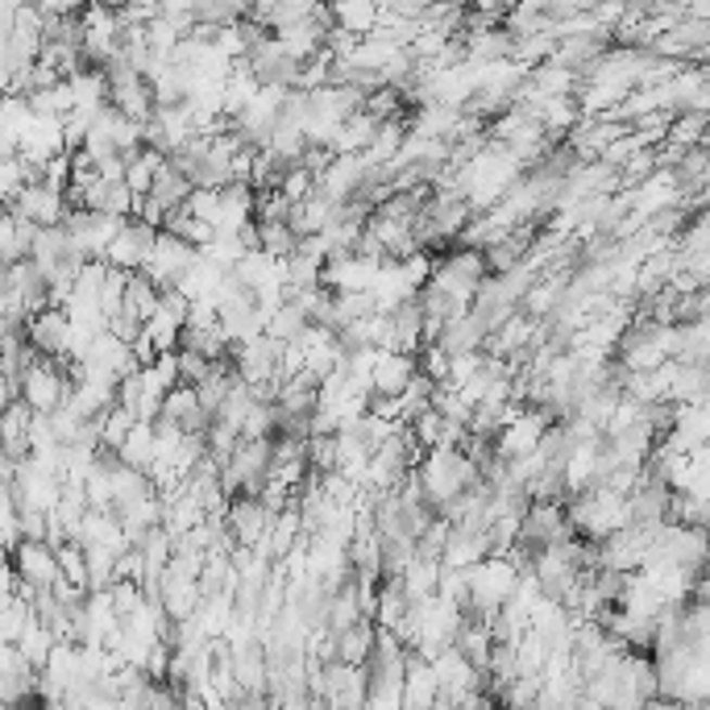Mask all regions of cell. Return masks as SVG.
I'll use <instances>...</instances> for the list:
<instances>
[{
    "label": "cell",
    "mask_w": 710,
    "mask_h": 710,
    "mask_svg": "<svg viewBox=\"0 0 710 710\" xmlns=\"http://www.w3.org/2000/svg\"><path fill=\"white\" fill-rule=\"evenodd\" d=\"M416 473H420L428 507H432L436 516H441L457 495H466V491H473V486L482 482V470L466 457V449H432Z\"/></svg>",
    "instance_id": "1"
},
{
    "label": "cell",
    "mask_w": 710,
    "mask_h": 710,
    "mask_svg": "<svg viewBox=\"0 0 710 710\" xmlns=\"http://www.w3.org/2000/svg\"><path fill=\"white\" fill-rule=\"evenodd\" d=\"M566 511H569L573 532H582V541H594V545H603V541H611L616 532L632 528V507H627V498L611 495V491H603V486L569 498Z\"/></svg>",
    "instance_id": "2"
},
{
    "label": "cell",
    "mask_w": 710,
    "mask_h": 710,
    "mask_svg": "<svg viewBox=\"0 0 710 710\" xmlns=\"http://www.w3.org/2000/svg\"><path fill=\"white\" fill-rule=\"evenodd\" d=\"M523 582V569L511 557H486L470 569V616L482 623H495L498 611L516 598Z\"/></svg>",
    "instance_id": "3"
},
{
    "label": "cell",
    "mask_w": 710,
    "mask_h": 710,
    "mask_svg": "<svg viewBox=\"0 0 710 710\" xmlns=\"http://www.w3.org/2000/svg\"><path fill=\"white\" fill-rule=\"evenodd\" d=\"M22 400L38 416H54L59 407H67V400H72V379L63 375V362L34 357L22 375Z\"/></svg>",
    "instance_id": "4"
},
{
    "label": "cell",
    "mask_w": 710,
    "mask_h": 710,
    "mask_svg": "<svg viewBox=\"0 0 710 710\" xmlns=\"http://www.w3.org/2000/svg\"><path fill=\"white\" fill-rule=\"evenodd\" d=\"M553 424H561V420H557L548 407H528L516 424H507L495 436L498 461H520V457H532V453L541 449V441H545V432Z\"/></svg>",
    "instance_id": "5"
},
{
    "label": "cell",
    "mask_w": 710,
    "mask_h": 710,
    "mask_svg": "<svg viewBox=\"0 0 710 710\" xmlns=\"http://www.w3.org/2000/svg\"><path fill=\"white\" fill-rule=\"evenodd\" d=\"M573 536H578V532H573V523H569L566 503H532V507H528L523 532H520V545L528 548V553L548 548V545H569Z\"/></svg>",
    "instance_id": "6"
},
{
    "label": "cell",
    "mask_w": 710,
    "mask_h": 710,
    "mask_svg": "<svg viewBox=\"0 0 710 710\" xmlns=\"http://www.w3.org/2000/svg\"><path fill=\"white\" fill-rule=\"evenodd\" d=\"M279 357H283V345L270 341V337H258L250 345H233V370L237 379L254 391H266V386H279Z\"/></svg>",
    "instance_id": "7"
},
{
    "label": "cell",
    "mask_w": 710,
    "mask_h": 710,
    "mask_svg": "<svg viewBox=\"0 0 710 710\" xmlns=\"http://www.w3.org/2000/svg\"><path fill=\"white\" fill-rule=\"evenodd\" d=\"M200 258V250L188 245L183 237L175 233H159V245H154V258L142 266V275L150 279L154 287H163V291H175V283L183 279L191 270V262Z\"/></svg>",
    "instance_id": "8"
},
{
    "label": "cell",
    "mask_w": 710,
    "mask_h": 710,
    "mask_svg": "<svg viewBox=\"0 0 710 710\" xmlns=\"http://www.w3.org/2000/svg\"><path fill=\"white\" fill-rule=\"evenodd\" d=\"M25 341H29V350L38 357L67 362V354H72V316L63 308L38 312V316L25 325Z\"/></svg>",
    "instance_id": "9"
},
{
    "label": "cell",
    "mask_w": 710,
    "mask_h": 710,
    "mask_svg": "<svg viewBox=\"0 0 710 710\" xmlns=\"http://www.w3.org/2000/svg\"><path fill=\"white\" fill-rule=\"evenodd\" d=\"M9 213L29 216V220L42 225V229H63L67 216H72V200H67V191L50 188V183H29V188L17 195V204H9Z\"/></svg>",
    "instance_id": "10"
},
{
    "label": "cell",
    "mask_w": 710,
    "mask_h": 710,
    "mask_svg": "<svg viewBox=\"0 0 710 710\" xmlns=\"http://www.w3.org/2000/svg\"><path fill=\"white\" fill-rule=\"evenodd\" d=\"M154 245H159V229H150V225H142V220H129V225H125V233L109 245L104 262H109L113 270L138 275L145 262L154 258Z\"/></svg>",
    "instance_id": "11"
},
{
    "label": "cell",
    "mask_w": 710,
    "mask_h": 710,
    "mask_svg": "<svg viewBox=\"0 0 710 710\" xmlns=\"http://www.w3.org/2000/svg\"><path fill=\"white\" fill-rule=\"evenodd\" d=\"M9 566L22 573V582H29L34 591H54V582L63 578V561H59V553L42 541H25L13 557H9Z\"/></svg>",
    "instance_id": "12"
},
{
    "label": "cell",
    "mask_w": 710,
    "mask_h": 710,
    "mask_svg": "<svg viewBox=\"0 0 710 710\" xmlns=\"http://www.w3.org/2000/svg\"><path fill=\"white\" fill-rule=\"evenodd\" d=\"M382 275V262H370L362 254H345V258H332L325 266V287L332 295H357V291H375Z\"/></svg>",
    "instance_id": "13"
},
{
    "label": "cell",
    "mask_w": 710,
    "mask_h": 710,
    "mask_svg": "<svg viewBox=\"0 0 710 710\" xmlns=\"http://www.w3.org/2000/svg\"><path fill=\"white\" fill-rule=\"evenodd\" d=\"M229 532H233V541L241 548H258L266 536H270V528H275V516L266 511V503L262 498H233V507H229Z\"/></svg>",
    "instance_id": "14"
},
{
    "label": "cell",
    "mask_w": 710,
    "mask_h": 710,
    "mask_svg": "<svg viewBox=\"0 0 710 710\" xmlns=\"http://www.w3.org/2000/svg\"><path fill=\"white\" fill-rule=\"evenodd\" d=\"M159 603H163V611L170 616V623H191V619L204 611L208 598H204V586H200L195 578H175V573H166Z\"/></svg>",
    "instance_id": "15"
},
{
    "label": "cell",
    "mask_w": 710,
    "mask_h": 710,
    "mask_svg": "<svg viewBox=\"0 0 710 710\" xmlns=\"http://www.w3.org/2000/svg\"><path fill=\"white\" fill-rule=\"evenodd\" d=\"M441 702V682L436 669L424 657H407V673H403V710H432Z\"/></svg>",
    "instance_id": "16"
},
{
    "label": "cell",
    "mask_w": 710,
    "mask_h": 710,
    "mask_svg": "<svg viewBox=\"0 0 710 710\" xmlns=\"http://www.w3.org/2000/svg\"><path fill=\"white\" fill-rule=\"evenodd\" d=\"M38 233H42V225H34L29 216L4 208V220H0V258H4V266H17V262L34 258Z\"/></svg>",
    "instance_id": "17"
},
{
    "label": "cell",
    "mask_w": 710,
    "mask_h": 710,
    "mask_svg": "<svg viewBox=\"0 0 710 710\" xmlns=\"http://www.w3.org/2000/svg\"><path fill=\"white\" fill-rule=\"evenodd\" d=\"M416 375H420V357L386 354V350H382L379 366H375V395L400 400V395H407V386L416 382Z\"/></svg>",
    "instance_id": "18"
},
{
    "label": "cell",
    "mask_w": 710,
    "mask_h": 710,
    "mask_svg": "<svg viewBox=\"0 0 710 710\" xmlns=\"http://www.w3.org/2000/svg\"><path fill=\"white\" fill-rule=\"evenodd\" d=\"M391 354H407V357L424 354V308H420V300L403 304L391 316Z\"/></svg>",
    "instance_id": "19"
},
{
    "label": "cell",
    "mask_w": 710,
    "mask_h": 710,
    "mask_svg": "<svg viewBox=\"0 0 710 710\" xmlns=\"http://www.w3.org/2000/svg\"><path fill=\"white\" fill-rule=\"evenodd\" d=\"M491 557V532H470V528H453L449 545L441 566L445 569H473Z\"/></svg>",
    "instance_id": "20"
},
{
    "label": "cell",
    "mask_w": 710,
    "mask_h": 710,
    "mask_svg": "<svg viewBox=\"0 0 710 710\" xmlns=\"http://www.w3.org/2000/svg\"><path fill=\"white\" fill-rule=\"evenodd\" d=\"M254 200H258V191L250 183H233V188L220 191V225H216V233H241L245 225H254Z\"/></svg>",
    "instance_id": "21"
},
{
    "label": "cell",
    "mask_w": 710,
    "mask_h": 710,
    "mask_svg": "<svg viewBox=\"0 0 710 710\" xmlns=\"http://www.w3.org/2000/svg\"><path fill=\"white\" fill-rule=\"evenodd\" d=\"M486 341H491V329L470 312V316H461V320H449V329H445V337H441L436 345L449 357H461V354H482Z\"/></svg>",
    "instance_id": "22"
},
{
    "label": "cell",
    "mask_w": 710,
    "mask_h": 710,
    "mask_svg": "<svg viewBox=\"0 0 710 710\" xmlns=\"http://www.w3.org/2000/svg\"><path fill=\"white\" fill-rule=\"evenodd\" d=\"M403 594L411 598V607H424V603H432L436 594H441V561H424V557H416L411 566H407V573L400 578Z\"/></svg>",
    "instance_id": "23"
},
{
    "label": "cell",
    "mask_w": 710,
    "mask_h": 710,
    "mask_svg": "<svg viewBox=\"0 0 710 710\" xmlns=\"http://www.w3.org/2000/svg\"><path fill=\"white\" fill-rule=\"evenodd\" d=\"M225 279H229V275H225L220 266H213V262L200 254V258L191 262L188 275H183L179 283H175V291H179V295H188L191 304H195V300H213L216 291L225 287Z\"/></svg>",
    "instance_id": "24"
},
{
    "label": "cell",
    "mask_w": 710,
    "mask_h": 710,
    "mask_svg": "<svg viewBox=\"0 0 710 710\" xmlns=\"http://www.w3.org/2000/svg\"><path fill=\"white\" fill-rule=\"evenodd\" d=\"M375 639H379L375 623H357L354 632H341L337 636V661L354 664V669H370V661H375Z\"/></svg>",
    "instance_id": "25"
},
{
    "label": "cell",
    "mask_w": 710,
    "mask_h": 710,
    "mask_svg": "<svg viewBox=\"0 0 710 710\" xmlns=\"http://www.w3.org/2000/svg\"><path fill=\"white\" fill-rule=\"evenodd\" d=\"M332 22H337V29H350L354 38H370L379 29V4L375 0H337Z\"/></svg>",
    "instance_id": "26"
},
{
    "label": "cell",
    "mask_w": 710,
    "mask_h": 710,
    "mask_svg": "<svg viewBox=\"0 0 710 710\" xmlns=\"http://www.w3.org/2000/svg\"><path fill=\"white\" fill-rule=\"evenodd\" d=\"M375 138H379V121L362 109L357 117H350L341 129H337V138H332V154H337V159H341V154H366Z\"/></svg>",
    "instance_id": "27"
},
{
    "label": "cell",
    "mask_w": 710,
    "mask_h": 710,
    "mask_svg": "<svg viewBox=\"0 0 710 710\" xmlns=\"http://www.w3.org/2000/svg\"><path fill=\"white\" fill-rule=\"evenodd\" d=\"M528 84H532V88H536L541 96H548V100L582 92V75L573 72V67H561L557 59H553V63H545V67H532Z\"/></svg>",
    "instance_id": "28"
},
{
    "label": "cell",
    "mask_w": 710,
    "mask_h": 710,
    "mask_svg": "<svg viewBox=\"0 0 710 710\" xmlns=\"http://www.w3.org/2000/svg\"><path fill=\"white\" fill-rule=\"evenodd\" d=\"M75 92V109H88V113H100V109H109V75L100 72V67H88V72H79L75 79H67Z\"/></svg>",
    "instance_id": "29"
},
{
    "label": "cell",
    "mask_w": 710,
    "mask_h": 710,
    "mask_svg": "<svg viewBox=\"0 0 710 710\" xmlns=\"http://www.w3.org/2000/svg\"><path fill=\"white\" fill-rule=\"evenodd\" d=\"M121 466H134V470H145L150 473V466L159 461V432H154V424H138L134 428V436L125 441V449L117 453Z\"/></svg>",
    "instance_id": "30"
},
{
    "label": "cell",
    "mask_w": 710,
    "mask_h": 710,
    "mask_svg": "<svg viewBox=\"0 0 710 710\" xmlns=\"http://www.w3.org/2000/svg\"><path fill=\"white\" fill-rule=\"evenodd\" d=\"M357 623H370V619L362 611V591H357V578H354V582L329 603V627L341 636V632H354Z\"/></svg>",
    "instance_id": "31"
},
{
    "label": "cell",
    "mask_w": 710,
    "mask_h": 710,
    "mask_svg": "<svg viewBox=\"0 0 710 710\" xmlns=\"http://www.w3.org/2000/svg\"><path fill=\"white\" fill-rule=\"evenodd\" d=\"M411 616V598L403 594L400 582H382L379 586V616H375V627H382V632H400V623Z\"/></svg>",
    "instance_id": "32"
},
{
    "label": "cell",
    "mask_w": 710,
    "mask_h": 710,
    "mask_svg": "<svg viewBox=\"0 0 710 710\" xmlns=\"http://www.w3.org/2000/svg\"><path fill=\"white\" fill-rule=\"evenodd\" d=\"M308 329H312L308 312L300 308V304H291V300H287L283 308L270 316V325H266V337H270V341H279V345H295V341H300V337H304Z\"/></svg>",
    "instance_id": "33"
},
{
    "label": "cell",
    "mask_w": 710,
    "mask_h": 710,
    "mask_svg": "<svg viewBox=\"0 0 710 710\" xmlns=\"http://www.w3.org/2000/svg\"><path fill=\"white\" fill-rule=\"evenodd\" d=\"M669 142L682 145V150H702L710 142V117L698 113V109H686L673 117V129H669Z\"/></svg>",
    "instance_id": "34"
},
{
    "label": "cell",
    "mask_w": 710,
    "mask_h": 710,
    "mask_svg": "<svg viewBox=\"0 0 710 710\" xmlns=\"http://www.w3.org/2000/svg\"><path fill=\"white\" fill-rule=\"evenodd\" d=\"M54 644H59V639H54V632H50V627L38 616L29 619V627H25L22 639H17V648H22L25 661L34 664V669H47L50 652H54Z\"/></svg>",
    "instance_id": "35"
},
{
    "label": "cell",
    "mask_w": 710,
    "mask_h": 710,
    "mask_svg": "<svg viewBox=\"0 0 710 710\" xmlns=\"http://www.w3.org/2000/svg\"><path fill=\"white\" fill-rule=\"evenodd\" d=\"M291 304H300V308L308 312L312 325H320V329H337V295H332L329 287L300 291V295H291Z\"/></svg>",
    "instance_id": "36"
},
{
    "label": "cell",
    "mask_w": 710,
    "mask_h": 710,
    "mask_svg": "<svg viewBox=\"0 0 710 710\" xmlns=\"http://www.w3.org/2000/svg\"><path fill=\"white\" fill-rule=\"evenodd\" d=\"M138 424H142V420H138L129 407H121V403H117L109 416H100V428H104V449L121 453V449H125V441L134 436V428H138Z\"/></svg>",
    "instance_id": "37"
},
{
    "label": "cell",
    "mask_w": 710,
    "mask_h": 710,
    "mask_svg": "<svg viewBox=\"0 0 710 710\" xmlns=\"http://www.w3.org/2000/svg\"><path fill=\"white\" fill-rule=\"evenodd\" d=\"M541 689H545V677H516L498 694V710H536L541 707Z\"/></svg>",
    "instance_id": "38"
},
{
    "label": "cell",
    "mask_w": 710,
    "mask_h": 710,
    "mask_svg": "<svg viewBox=\"0 0 710 710\" xmlns=\"http://www.w3.org/2000/svg\"><path fill=\"white\" fill-rule=\"evenodd\" d=\"M366 316H379V300L375 291H357V295H337V332L366 320Z\"/></svg>",
    "instance_id": "39"
},
{
    "label": "cell",
    "mask_w": 710,
    "mask_h": 710,
    "mask_svg": "<svg viewBox=\"0 0 710 710\" xmlns=\"http://www.w3.org/2000/svg\"><path fill=\"white\" fill-rule=\"evenodd\" d=\"M200 254L213 262V266H220L225 275H233L237 266H241V258H245L250 250H245V241H241L237 233H216L213 245H208V250H200Z\"/></svg>",
    "instance_id": "40"
},
{
    "label": "cell",
    "mask_w": 710,
    "mask_h": 710,
    "mask_svg": "<svg viewBox=\"0 0 710 710\" xmlns=\"http://www.w3.org/2000/svg\"><path fill=\"white\" fill-rule=\"evenodd\" d=\"M275 266H279V258H270L266 250H254V254H245V258H241V266H237L233 275L250 287V291H262V287L275 279Z\"/></svg>",
    "instance_id": "41"
},
{
    "label": "cell",
    "mask_w": 710,
    "mask_h": 710,
    "mask_svg": "<svg viewBox=\"0 0 710 710\" xmlns=\"http://www.w3.org/2000/svg\"><path fill=\"white\" fill-rule=\"evenodd\" d=\"M109 275H113V266L104 258L88 262L79 275H75V300H92L100 304V295H104V283H109Z\"/></svg>",
    "instance_id": "42"
},
{
    "label": "cell",
    "mask_w": 710,
    "mask_h": 710,
    "mask_svg": "<svg viewBox=\"0 0 710 710\" xmlns=\"http://www.w3.org/2000/svg\"><path fill=\"white\" fill-rule=\"evenodd\" d=\"M262 229V250L270 254V258H295L300 254V237L291 225H258Z\"/></svg>",
    "instance_id": "43"
},
{
    "label": "cell",
    "mask_w": 710,
    "mask_h": 710,
    "mask_svg": "<svg viewBox=\"0 0 710 710\" xmlns=\"http://www.w3.org/2000/svg\"><path fill=\"white\" fill-rule=\"evenodd\" d=\"M237 449H241V432L216 420V424L208 428V457H213V461H220V470H225V466H229V461L237 457Z\"/></svg>",
    "instance_id": "44"
},
{
    "label": "cell",
    "mask_w": 710,
    "mask_h": 710,
    "mask_svg": "<svg viewBox=\"0 0 710 710\" xmlns=\"http://www.w3.org/2000/svg\"><path fill=\"white\" fill-rule=\"evenodd\" d=\"M29 619H34V607L25 598H9V607L0 616V636H4V644H17L22 632L29 627Z\"/></svg>",
    "instance_id": "45"
},
{
    "label": "cell",
    "mask_w": 710,
    "mask_h": 710,
    "mask_svg": "<svg viewBox=\"0 0 710 710\" xmlns=\"http://www.w3.org/2000/svg\"><path fill=\"white\" fill-rule=\"evenodd\" d=\"M291 200V204H304V200H312L316 191H320V179L312 175L308 166H291L283 175V188H279Z\"/></svg>",
    "instance_id": "46"
},
{
    "label": "cell",
    "mask_w": 710,
    "mask_h": 710,
    "mask_svg": "<svg viewBox=\"0 0 710 710\" xmlns=\"http://www.w3.org/2000/svg\"><path fill=\"white\" fill-rule=\"evenodd\" d=\"M445 424H449V420H445V416L432 407V411H424V416L411 424V432H416V441L432 453V449H445Z\"/></svg>",
    "instance_id": "47"
},
{
    "label": "cell",
    "mask_w": 710,
    "mask_h": 710,
    "mask_svg": "<svg viewBox=\"0 0 710 710\" xmlns=\"http://www.w3.org/2000/svg\"><path fill=\"white\" fill-rule=\"evenodd\" d=\"M183 213L195 216V220H204V225H220V191H208V188H195L191 191V200L183 204Z\"/></svg>",
    "instance_id": "48"
},
{
    "label": "cell",
    "mask_w": 710,
    "mask_h": 710,
    "mask_svg": "<svg viewBox=\"0 0 710 710\" xmlns=\"http://www.w3.org/2000/svg\"><path fill=\"white\" fill-rule=\"evenodd\" d=\"M109 594H113V607H117L121 619H134L145 607V603H150L145 586H138V582H117V586H113Z\"/></svg>",
    "instance_id": "49"
},
{
    "label": "cell",
    "mask_w": 710,
    "mask_h": 710,
    "mask_svg": "<svg viewBox=\"0 0 710 710\" xmlns=\"http://www.w3.org/2000/svg\"><path fill=\"white\" fill-rule=\"evenodd\" d=\"M449 366L453 357L441 345H424V354H420V375L424 379H432L436 386H449Z\"/></svg>",
    "instance_id": "50"
},
{
    "label": "cell",
    "mask_w": 710,
    "mask_h": 710,
    "mask_svg": "<svg viewBox=\"0 0 710 710\" xmlns=\"http://www.w3.org/2000/svg\"><path fill=\"white\" fill-rule=\"evenodd\" d=\"M308 466L312 473H337V436H312Z\"/></svg>",
    "instance_id": "51"
},
{
    "label": "cell",
    "mask_w": 710,
    "mask_h": 710,
    "mask_svg": "<svg viewBox=\"0 0 710 710\" xmlns=\"http://www.w3.org/2000/svg\"><path fill=\"white\" fill-rule=\"evenodd\" d=\"M482 366H486V354H461V357H453V366H449V386H453V391H461L466 382H473L478 375H482Z\"/></svg>",
    "instance_id": "52"
},
{
    "label": "cell",
    "mask_w": 710,
    "mask_h": 710,
    "mask_svg": "<svg viewBox=\"0 0 710 710\" xmlns=\"http://www.w3.org/2000/svg\"><path fill=\"white\" fill-rule=\"evenodd\" d=\"M154 432H159V461H170V457L179 453V445L188 441V428L175 424V420H159Z\"/></svg>",
    "instance_id": "53"
}]
</instances>
